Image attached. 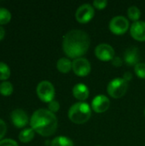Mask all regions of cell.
Returning <instances> with one entry per match:
<instances>
[{"label":"cell","instance_id":"6da1fadb","mask_svg":"<svg viewBox=\"0 0 145 146\" xmlns=\"http://www.w3.org/2000/svg\"><path fill=\"white\" fill-rule=\"evenodd\" d=\"M91 38L83 30L73 29L68 32L62 39V50L68 57L77 59L82 57L89 50Z\"/></svg>","mask_w":145,"mask_h":146},{"label":"cell","instance_id":"7a4b0ae2","mask_svg":"<svg viewBox=\"0 0 145 146\" xmlns=\"http://www.w3.org/2000/svg\"><path fill=\"white\" fill-rule=\"evenodd\" d=\"M31 128L43 137L53 135L57 129V118L49 110H37L30 119Z\"/></svg>","mask_w":145,"mask_h":146},{"label":"cell","instance_id":"3957f363","mask_svg":"<svg viewBox=\"0 0 145 146\" xmlns=\"http://www.w3.org/2000/svg\"><path fill=\"white\" fill-rule=\"evenodd\" d=\"M69 120L75 124H84L91 116V108L87 103L78 102L71 106L68 113Z\"/></svg>","mask_w":145,"mask_h":146},{"label":"cell","instance_id":"277c9868","mask_svg":"<svg viewBox=\"0 0 145 146\" xmlns=\"http://www.w3.org/2000/svg\"><path fill=\"white\" fill-rule=\"evenodd\" d=\"M128 84L123 78H115L112 80L107 87L108 93L113 98H121L126 93Z\"/></svg>","mask_w":145,"mask_h":146},{"label":"cell","instance_id":"5b68a950","mask_svg":"<svg viewBox=\"0 0 145 146\" xmlns=\"http://www.w3.org/2000/svg\"><path fill=\"white\" fill-rule=\"evenodd\" d=\"M36 92L38 98L44 103H50L55 98V87L51 82L48 80H42L38 83L36 88Z\"/></svg>","mask_w":145,"mask_h":146},{"label":"cell","instance_id":"8992f818","mask_svg":"<svg viewBox=\"0 0 145 146\" xmlns=\"http://www.w3.org/2000/svg\"><path fill=\"white\" fill-rule=\"evenodd\" d=\"M129 21L122 16V15H117L111 19L109 24V30L116 35H122L129 28Z\"/></svg>","mask_w":145,"mask_h":146},{"label":"cell","instance_id":"52a82bcc","mask_svg":"<svg viewBox=\"0 0 145 146\" xmlns=\"http://www.w3.org/2000/svg\"><path fill=\"white\" fill-rule=\"evenodd\" d=\"M95 9L94 7L90 3H84L81 4L75 12V18L76 21L79 23L85 24L91 21L94 17Z\"/></svg>","mask_w":145,"mask_h":146},{"label":"cell","instance_id":"ba28073f","mask_svg":"<svg viewBox=\"0 0 145 146\" xmlns=\"http://www.w3.org/2000/svg\"><path fill=\"white\" fill-rule=\"evenodd\" d=\"M72 69L73 73L79 76V77H85L87 76L91 69V66L90 62L84 57H79L77 59H74L72 62Z\"/></svg>","mask_w":145,"mask_h":146},{"label":"cell","instance_id":"9c48e42d","mask_svg":"<svg viewBox=\"0 0 145 146\" xmlns=\"http://www.w3.org/2000/svg\"><path fill=\"white\" fill-rule=\"evenodd\" d=\"M95 56L103 62L112 61L115 56L114 48L108 44H100L95 48Z\"/></svg>","mask_w":145,"mask_h":146},{"label":"cell","instance_id":"30bf717a","mask_svg":"<svg viewBox=\"0 0 145 146\" xmlns=\"http://www.w3.org/2000/svg\"><path fill=\"white\" fill-rule=\"evenodd\" d=\"M110 107V101L108 97L103 94H99L93 98L91 101V109L96 113L106 112Z\"/></svg>","mask_w":145,"mask_h":146},{"label":"cell","instance_id":"8fae6325","mask_svg":"<svg viewBox=\"0 0 145 146\" xmlns=\"http://www.w3.org/2000/svg\"><path fill=\"white\" fill-rule=\"evenodd\" d=\"M10 120L15 127L18 128H22L28 123V115L21 109H16L11 112Z\"/></svg>","mask_w":145,"mask_h":146},{"label":"cell","instance_id":"7c38bea8","mask_svg":"<svg viewBox=\"0 0 145 146\" xmlns=\"http://www.w3.org/2000/svg\"><path fill=\"white\" fill-rule=\"evenodd\" d=\"M130 34L138 41H145V21H138L133 22L130 28Z\"/></svg>","mask_w":145,"mask_h":146},{"label":"cell","instance_id":"4fadbf2b","mask_svg":"<svg viewBox=\"0 0 145 146\" xmlns=\"http://www.w3.org/2000/svg\"><path fill=\"white\" fill-rule=\"evenodd\" d=\"M139 50L137 47H130L126 50L124 54V60L126 63L129 66H136L139 63Z\"/></svg>","mask_w":145,"mask_h":146},{"label":"cell","instance_id":"5bb4252c","mask_svg":"<svg viewBox=\"0 0 145 146\" xmlns=\"http://www.w3.org/2000/svg\"><path fill=\"white\" fill-rule=\"evenodd\" d=\"M73 95L79 102H83L89 98L90 92L88 87L82 83L76 84L73 88Z\"/></svg>","mask_w":145,"mask_h":146},{"label":"cell","instance_id":"9a60e30c","mask_svg":"<svg viewBox=\"0 0 145 146\" xmlns=\"http://www.w3.org/2000/svg\"><path fill=\"white\" fill-rule=\"evenodd\" d=\"M72 62L66 57L60 58L57 62H56V68L58 69L59 72L62 74H67L72 69Z\"/></svg>","mask_w":145,"mask_h":146},{"label":"cell","instance_id":"2e32d148","mask_svg":"<svg viewBox=\"0 0 145 146\" xmlns=\"http://www.w3.org/2000/svg\"><path fill=\"white\" fill-rule=\"evenodd\" d=\"M35 135V132L32 128H25L19 133V140L21 143L26 144L31 142Z\"/></svg>","mask_w":145,"mask_h":146},{"label":"cell","instance_id":"e0dca14e","mask_svg":"<svg viewBox=\"0 0 145 146\" xmlns=\"http://www.w3.org/2000/svg\"><path fill=\"white\" fill-rule=\"evenodd\" d=\"M50 146H73V143L66 136H57L53 139Z\"/></svg>","mask_w":145,"mask_h":146},{"label":"cell","instance_id":"ac0fdd59","mask_svg":"<svg viewBox=\"0 0 145 146\" xmlns=\"http://www.w3.org/2000/svg\"><path fill=\"white\" fill-rule=\"evenodd\" d=\"M14 87L9 81H3L0 84V94L4 97H9L13 93Z\"/></svg>","mask_w":145,"mask_h":146},{"label":"cell","instance_id":"d6986e66","mask_svg":"<svg viewBox=\"0 0 145 146\" xmlns=\"http://www.w3.org/2000/svg\"><path fill=\"white\" fill-rule=\"evenodd\" d=\"M127 15H128L129 19H131L132 21H133L135 22L139 20V18L141 16V11L137 6L132 5V6L129 7L128 10H127Z\"/></svg>","mask_w":145,"mask_h":146},{"label":"cell","instance_id":"ffe728a7","mask_svg":"<svg viewBox=\"0 0 145 146\" xmlns=\"http://www.w3.org/2000/svg\"><path fill=\"white\" fill-rule=\"evenodd\" d=\"M9 77H10V69L9 66L4 62H0V80L6 81V80H8Z\"/></svg>","mask_w":145,"mask_h":146},{"label":"cell","instance_id":"44dd1931","mask_svg":"<svg viewBox=\"0 0 145 146\" xmlns=\"http://www.w3.org/2000/svg\"><path fill=\"white\" fill-rule=\"evenodd\" d=\"M11 20V13L5 8H0V25L8 24Z\"/></svg>","mask_w":145,"mask_h":146},{"label":"cell","instance_id":"7402d4cb","mask_svg":"<svg viewBox=\"0 0 145 146\" xmlns=\"http://www.w3.org/2000/svg\"><path fill=\"white\" fill-rule=\"evenodd\" d=\"M134 71L137 76L141 79H145V63L139 62L134 67Z\"/></svg>","mask_w":145,"mask_h":146},{"label":"cell","instance_id":"603a6c76","mask_svg":"<svg viewBox=\"0 0 145 146\" xmlns=\"http://www.w3.org/2000/svg\"><path fill=\"white\" fill-rule=\"evenodd\" d=\"M48 110L50 112H52V113L55 114V113H56L60 110V104L57 101L53 100L50 103H49V104H48Z\"/></svg>","mask_w":145,"mask_h":146},{"label":"cell","instance_id":"cb8c5ba5","mask_svg":"<svg viewBox=\"0 0 145 146\" xmlns=\"http://www.w3.org/2000/svg\"><path fill=\"white\" fill-rule=\"evenodd\" d=\"M108 1L107 0H95L93 2V7L97 9H103L107 7Z\"/></svg>","mask_w":145,"mask_h":146},{"label":"cell","instance_id":"d4e9b609","mask_svg":"<svg viewBox=\"0 0 145 146\" xmlns=\"http://www.w3.org/2000/svg\"><path fill=\"white\" fill-rule=\"evenodd\" d=\"M0 146H19L17 142L14 139H4L0 141Z\"/></svg>","mask_w":145,"mask_h":146},{"label":"cell","instance_id":"484cf974","mask_svg":"<svg viewBox=\"0 0 145 146\" xmlns=\"http://www.w3.org/2000/svg\"><path fill=\"white\" fill-rule=\"evenodd\" d=\"M6 132H7L6 123L2 119H0V141L4 137V135L6 134Z\"/></svg>","mask_w":145,"mask_h":146},{"label":"cell","instance_id":"4316f807","mask_svg":"<svg viewBox=\"0 0 145 146\" xmlns=\"http://www.w3.org/2000/svg\"><path fill=\"white\" fill-rule=\"evenodd\" d=\"M122 63H123V61L120 56H115L112 60V64L115 67H121Z\"/></svg>","mask_w":145,"mask_h":146},{"label":"cell","instance_id":"83f0119b","mask_svg":"<svg viewBox=\"0 0 145 146\" xmlns=\"http://www.w3.org/2000/svg\"><path fill=\"white\" fill-rule=\"evenodd\" d=\"M132 74L130 72H126V73L124 74V75H123V79H124L126 82L130 81V80H132Z\"/></svg>","mask_w":145,"mask_h":146},{"label":"cell","instance_id":"f1b7e54d","mask_svg":"<svg viewBox=\"0 0 145 146\" xmlns=\"http://www.w3.org/2000/svg\"><path fill=\"white\" fill-rule=\"evenodd\" d=\"M4 36H5V30H4L3 27H2L0 26V41L3 40V38H4Z\"/></svg>","mask_w":145,"mask_h":146},{"label":"cell","instance_id":"f546056e","mask_svg":"<svg viewBox=\"0 0 145 146\" xmlns=\"http://www.w3.org/2000/svg\"><path fill=\"white\" fill-rule=\"evenodd\" d=\"M144 116H145V110H144Z\"/></svg>","mask_w":145,"mask_h":146},{"label":"cell","instance_id":"4dcf8cb0","mask_svg":"<svg viewBox=\"0 0 145 146\" xmlns=\"http://www.w3.org/2000/svg\"><path fill=\"white\" fill-rule=\"evenodd\" d=\"M97 146H100V145H97Z\"/></svg>","mask_w":145,"mask_h":146}]
</instances>
